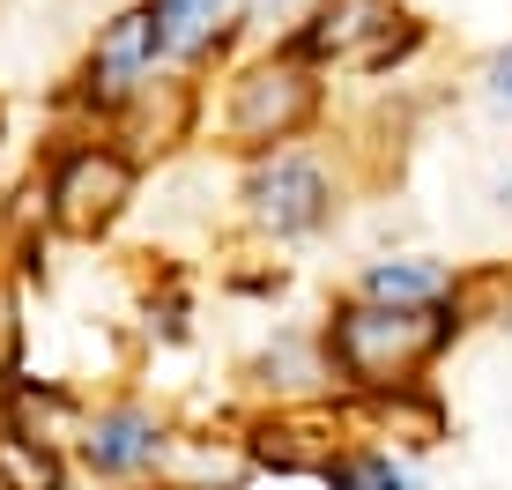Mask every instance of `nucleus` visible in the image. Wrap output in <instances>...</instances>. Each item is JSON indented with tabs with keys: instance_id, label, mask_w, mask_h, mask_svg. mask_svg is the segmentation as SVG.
Returning <instances> with one entry per match:
<instances>
[{
	"instance_id": "nucleus-11",
	"label": "nucleus",
	"mask_w": 512,
	"mask_h": 490,
	"mask_svg": "<svg viewBox=\"0 0 512 490\" xmlns=\"http://www.w3.org/2000/svg\"><path fill=\"white\" fill-rule=\"evenodd\" d=\"M320 483H327V490H416V483L394 468V453H372V446H342V453L320 468Z\"/></svg>"
},
{
	"instance_id": "nucleus-16",
	"label": "nucleus",
	"mask_w": 512,
	"mask_h": 490,
	"mask_svg": "<svg viewBox=\"0 0 512 490\" xmlns=\"http://www.w3.org/2000/svg\"><path fill=\"white\" fill-rule=\"evenodd\" d=\"M505 208H512V179H505Z\"/></svg>"
},
{
	"instance_id": "nucleus-7",
	"label": "nucleus",
	"mask_w": 512,
	"mask_h": 490,
	"mask_svg": "<svg viewBox=\"0 0 512 490\" xmlns=\"http://www.w3.org/2000/svg\"><path fill=\"white\" fill-rule=\"evenodd\" d=\"M245 453L275 476H320V468L342 453V424L334 416H312V409H275L245 431Z\"/></svg>"
},
{
	"instance_id": "nucleus-6",
	"label": "nucleus",
	"mask_w": 512,
	"mask_h": 490,
	"mask_svg": "<svg viewBox=\"0 0 512 490\" xmlns=\"http://www.w3.org/2000/svg\"><path fill=\"white\" fill-rule=\"evenodd\" d=\"M156 60H164V45H156V15L149 8L112 15L104 38H97V52H90V67H82V97L112 112V104H127L141 90V75H149Z\"/></svg>"
},
{
	"instance_id": "nucleus-8",
	"label": "nucleus",
	"mask_w": 512,
	"mask_h": 490,
	"mask_svg": "<svg viewBox=\"0 0 512 490\" xmlns=\"http://www.w3.org/2000/svg\"><path fill=\"white\" fill-rule=\"evenodd\" d=\"M156 453H164V424L149 409H104L82 431V461L97 476H141V468H156Z\"/></svg>"
},
{
	"instance_id": "nucleus-4",
	"label": "nucleus",
	"mask_w": 512,
	"mask_h": 490,
	"mask_svg": "<svg viewBox=\"0 0 512 490\" xmlns=\"http://www.w3.org/2000/svg\"><path fill=\"white\" fill-rule=\"evenodd\" d=\"M127 201H134V164L119 149H97V142L90 149H67L60 171H52V186H45V208H52V223H60L67 238L112 231Z\"/></svg>"
},
{
	"instance_id": "nucleus-14",
	"label": "nucleus",
	"mask_w": 512,
	"mask_h": 490,
	"mask_svg": "<svg viewBox=\"0 0 512 490\" xmlns=\"http://www.w3.org/2000/svg\"><path fill=\"white\" fill-rule=\"evenodd\" d=\"M490 97H498L505 112H512V45L498 52V60H490Z\"/></svg>"
},
{
	"instance_id": "nucleus-15",
	"label": "nucleus",
	"mask_w": 512,
	"mask_h": 490,
	"mask_svg": "<svg viewBox=\"0 0 512 490\" xmlns=\"http://www.w3.org/2000/svg\"><path fill=\"white\" fill-rule=\"evenodd\" d=\"M275 8H282V0H253V15H275Z\"/></svg>"
},
{
	"instance_id": "nucleus-10",
	"label": "nucleus",
	"mask_w": 512,
	"mask_h": 490,
	"mask_svg": "<svg viewBox=\"0 0 512 490\" xmlns=\"http://www.w3.org/2000/svg\"><path fill=\"white\" fill-rule=\"evenodd\" d=\"M0 490H67V468L52 453V439L0 431Z\"/></svg>"
},
{
	"instance_id": "nucleus-13",
	"label": "nucleus",
	"mask_w": 512,
	"mask_h": 490,
	"mask_svg": "<svg viewBox=\"0 0 512 490\" xmlns=\"http://www.w3.org/2000/svg\"><path fill=\"white\" fill-rule=\"evenodd\" d=\"M15 379H23V305L0 283V387H15Z\"/></svg>"
},
{
	"instance_id": "nucleus-2",
	"label": "nucleus",
	"mask_w": 512,
	"mask_h": 490,
	"mask_svg": "<svg viewBox=\"0 0 512 490\" xmlns=\"http://www.w3.org/2000/svg\"><path fill=\"white\" fill-rule=\"evenodd\" d=\"M320 112V82H312V60L297 52H275V60H253L223 97V142L231 149H275L290 134L312 127Z\"/></svg>"
},
{
	"instance_id": "nucleus-1",
	"label": "nucleus",
	"mask_w": 512,
	"mask_h": 490,
	"mask_svg": "<svg viewBox=\"0 0 512 490\" xmlns=\"http://www.w3.org/2000/svg\"><path fill=\"white\" fill-rule=\"evenodd\" d=\"M461 305L431 297V305H394V297H357L327 320V364L349 387L379 394V387H409L423 364L453 342Z\"/></svg>"
},
{
	"instance_id": "nucleus-5",
	"label": "nucleus",
	"mask_w": 512,
	"mask_h": 490,
	"mask_svg": "<svg viewBox=\"0 0 512 490\" xmlns=\"http://www.w3.org/2000/svg\"><path fill=\"white\" fill-rule=\"evenodd\" d=\"M327 208H334V186H327V171L312 164V156H268V164L245 179V216H253L260 231H275V238L320 231Z\"/></svg>"
},
{
	"instance_id": "nucleus-9",
	"label": "nucleus",
	"mask_w": 512,
	"mask_h": 490,
	"mask_svg": "<svg viewBox=\"0 0 512 490\" xmlns=\"http://www.w3.org/2000/svg\"><path fill=\"white\" fill-rule=\"evenodd\" d=\"M149 15H156L164 60H193V52H208L216 30H223V0H149Z\"/></svg>"
},
{
	"instance_id": "nucleus-12",
	"label": "nucleus",
	"mask_w": 512,
	"mask_h": 490,
	"mask_svg": "<svg viewBox=\"0 0 512 490\" xmlns=\"http://www.w3.org/2000/svg\"><path fill=\"white\" fill-rule=\"evenodd\" d=\"M364 297H394V305H431V297H446V275H438L431 260H379V268L364 275Z\"/></svg>"
},
{
	"instance_id": "nucleus-3",
	"label": "nucleus",
	"mask_w": 512,
	"mask_h": 490,
	"mask_svg": "<svg viewBox=\"0 0 512 490\" xmlns=\"http://www.w3.org/2000/svg\"><path fill=\"white\" fill-rule=\"evenodd\" d=\"M416 38L423 30L401 15V0H320L305 15V30L290 38V52L312 60V67H364V75H379Z\"/></svg>"
}]
</instances>
